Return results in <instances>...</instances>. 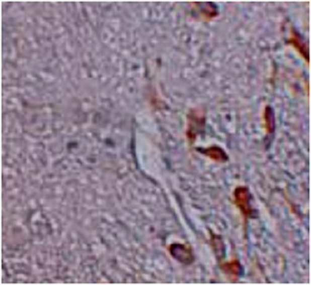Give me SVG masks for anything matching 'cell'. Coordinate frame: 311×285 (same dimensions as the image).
<instances>
[{
  "instance_id": "cell-1",
  "label": "cell",
  "mask_w": 311,
  "mask_h": 285,
  "mask_svg": "<svg viewBox=\"0 0 311 285\" xmlns=\"http://www.w3.org/2000/svg\"><path fill=\"white\" fill-rule=\"evenodd\" d=\"M251 194L249 188L247 186H238L234 191V201L236 206L244 215L245 219L252 217L254 209L251 206Z\"/></svg>"
},
{
  "instance_id": "cell-6",
  "label": "cell",
  "mask_w": 311,
  "mask_h": 285,
  "mask_svg": "<svg viewBox=\"0 0 311 285\" xmlns=\"http://www.w3.org/2000/svg\"><path fill=\"white\" fill-rule=\"evenodd\" d=\"M264 119L268 134H273L275 130L274 111L270 106H266L264 112Z\"/></svg>"
},
{
  "instance_id": "cell-4",
  "label": "cell",
  "mask_w": 311,
  "mask_h": 285,
  "mask_svg": "<svg viewBox=\"0 0 311 285\" xmlns=\"http://www.w3.org/2000/svg\"><path fill=\"white\" fill-rule=\"evenodd\" d=\"M199 149L198 150L199 152L215 162H225L228 160L227 153L223 151L221 147L212 146L207 148H199Z\"/></svg>"
},
{
  "instance_id": "cell-5",
  "label": "cell",
  "mask_w": 311,
  "mask_h": 285,
  "mask_svg": "<svg viewBox=\"0 0 311 285\" xmlns=\"http://www.w3.org/2000/svg\"><path fill=\"white\" fill-rule=\"evenodd\" d=\"M221 270L227 276H231L233 280H237L243 273V267L238 260L227 261L220 265Z\"/></svg>"
},
{
  "instance_id": "cell-7",
  "label": "cell",
  "mask_w": 311,
  "mask_h": 285,
  "mask_svg": "<svg viewBox=\"0 0 311 285\" xmlns=\"http://www.w3.org/2000/svg\"><path fill=\"white\" fill-rule=\"evenodd\" d=\"M291 44H292L293 46L295 47V48L299 51L302 55H303L306 58V60H309V57H308V52L307 50H306V45L302 42V41H300V37H298L297 34H293L292 37H291V41H290Z\"/></svg>"
},
{
  "instance_id": "cell-3",
  "label": "cell",
  "mask_w": 311,
  "mask_h": 285,
  "mask_svg": "<svg viewBox=\"0 0 311 285\" xmlns=\"http://www.w3.org/2000/svg\"><path fill=\"white\" fill-rule=\"evenodd\" d=\"M170 252L172 255L181 263L189 265L194 261V254L192 250L184 244H172L170 247Z\"/></svg>"
},
{
  "instance_id": "cell-2",
  "label": "cell",
  "mask_w": 311,
  "mask_h": 285,
  "mask_svg": "<svg viewBox=\"0 0 311 285\" xmlns=\"http://www.w3.org/2000/svg\"><path fill=\"white\" fill-rule=\"evenodd\" d=\"M204 127L205 118L201 112L194 110L189 114L187 135L190 141H194L198 135L204 130Z\"/></svg>"
}]
</instances>
